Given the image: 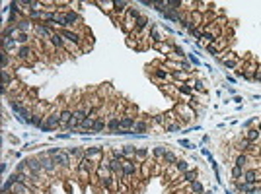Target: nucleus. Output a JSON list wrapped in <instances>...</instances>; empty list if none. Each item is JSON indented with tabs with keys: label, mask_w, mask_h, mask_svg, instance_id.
<instances>
[{
	"label": "nucleus",
	"mask_w": 261,
	"mask_h": 194,
	"mask_svg": "<svg viewBox=\"0 0 261 194\" xmlns=\"http://www.w3.org/2000/svg\"><path fill=\"white\" fill-rule=\"evenodd\" d=\"M61 124V117H57V115H51V117H47V128H55V126H59Z\"/></svg>",
	"instance_id": "f257e3e1"
},
{
	"label": "nucleus",
	"mask_w": 261,
	"mask_h": 194,
	"mask_svg": "<svg viewBox=\"0 0 261 194\" xmlns=\"http://www.w3.org/2000/svg\"><path fill=\"white\" fill-rule=\"evenodd\" d=\"M63 37H66V39L72 41V43H78V39H80L76 33H72V31H63Z\"/></svg>",
	"instance_id": "f03ea898"
},
{
	"label": "nucleus",
	"mask_w": 261,
	"mask_h": 194,
	"mask_svg": "<svg viewBox=\"0 0 261 194\" xmlns=\"http://www.w3.org/2000/svg\"><path fill=\"white\" fill-rule=\"evenodd\" d=\"M37 33L43 35V37H49V35H51V29H49L47 25H37ZM51 37H53V35H51Z\"/></svg>",
	"instance_id": "7ed1b4c3"
},
{
	"label": "nucleus",
	"mask_w": 261,
	"mask_h": 194,
	"mask_svg": "<svg viewBox=\"0 0 261 194\" xmlns=\"http://www.w3.org/2000/svg\"><path fill=\"white\" fill-rule=\"evenodd\" d=\"M76 22H78V16L74 12H68V14H66V25H72V23H76Z\"/></svg>",
	"instance_id": "20e7f679"
},
{
	"label": "nucleus",
	"mask_w": 261,
	"mask_h": 194,
	"mask_svg": "<svg viewBox=\"0 0 261 194\" xmlns=\"http://www.w3.org/2000/svg\"><path fill=\"white\" fill-rule=\"evenodd\" d=\"M70 119H72V113H70V111H65V113L61 115V122H63V124H68Z\"/></svg>",
	"instance_id": "39448f33"
},
{
	"label": "nucleus",
	"mask_w": 261,
	"mask_h": 194,
	"mask_svg": "<svg viewBox=\"0 0 261 194\" xmlns=\"http://www.w3.org/2000/svg\"><path fill=\"white\" fill-rule=\"evenodd\" d=\"M119 126H121V119H113L111 122H109V128L113 130L115 134H117V130H119Z\"/></svg>",
	"instance_id": "423d86ee"
},
{
	"label": "nucleus",
	"mask_w": 261,
	"mask_h": 194,
	"mask_svg": "<svg viewBox=\"0 0 261 194\" xmlns=\"http://www.w3.org/2000/svg\"><path fill=\"white\" fill-rule=\"evenodd\" d=\"M164 161L166 163H175L177 159H175V155L172 153V151H166V153H164Z\"/></svg>",
	"instance_id": "0eeeda50"
},
{
	"label": "nucleus",
	"mask_w": 261,
	"mask_h": 194,
	"mask_svg": "<svg viewBox=\"0 0 261 194\" xmlns=\"http://www.w3.org/2000/svg\"><path fill=\"white\" fill-rule=\"evenodd\" d=\"M244 179H246V183H250V184L257 181V179H255V173H253V171H248L246 175H244Z\"/></svg>",
	"instance_id": "6e6552de"
},
{
	"label": "nucleus",
	"mask_w": 261,
	"mask_h": 194,
	"mask_svg": "<svg viewBox=\"0 0 261 194\" xmlns=\"http://www.w3.org/2000/svg\"><path fill=\"white\" fill-rule=\"evenodd\" d=\"M132 124H134V119H129V117L121 119V126H123V128H129V126H132Z\"/></svg>",
	"instance_id": "1a4fd4ad"
},
{
	"label": "nucleus",
	"mask_w": 261,
	"mask_h": 194,
	"mask_svg": "<svg viewBox=\"0 0 261 194\" xmlns=\"http://www.w3.org/2000/svg\"><path fill=\"white\" fill-rule=\"evenodd\" d=\"M183 179L187 181V183H193V181H195V171H185L183 173Z\"/></svg>",
	"instance_id": "9d476101"
},
{
	"label": "nucleus",
	"mask_w": 261,
	"mask_h": 194,
	"mask_svg": "<svg viewBox=\"0 0 261 194\" xmlns=\"http://www.w3.org/2000/svg\"><path fill=\"white\" fill-rule=\"evenodd\" d=\"M29 54H31V51H29L27 47H22V49H20V54H18V56H20V58H27Z\"/></svg>",
	"instance_id": "9b49d317"
},
{
	"label": "nucleus",
	"mask_w": 261,
	"mask_h": 194,
	"mask_svg": "<svg viewBox=\"0 0 261 194\" xmlns=\"http://www.w3.org/2000/svg\"><path fill=\"white\" fill-rule=\"evenodd\" d=\"M175 165H177V169H179V171H187V161H183V159H177V161H175Z\"/></svg>",
	"instance_id": "f8f14e48"
},
{
	"label": "nucleus",
	"mask_w": 261,
	"mask_h": 194,
	"mask_svg": "<svg viewBox=\"0 0 261 194\" xmlns=\"http://www.w3.org/2000/svg\"><path fill=\"white\" fill-rule=\"evenodd\" d=\"M103 126H105V124H103V122H101V120H96V122H94V126H92V128H94V132H101V130H103Z\"/></svg>",
	"instance_id": "ddd939ff"
},
{
	"label": "nucleus",
	"mask_w": 261,
	"mask_h": 194,
	"mask_svg": "<svg viewBox=\"0 0 261 194\" xmlns=\"http://www.w3.org/2000/svg\"><path fill=\"white\" fill-rule=\"evenodd\" d=\"M246 163H248L246 155H238V159H236V165H238V167H246Z\"/></svg>",
	"instance_id": "4468645a"
},
{
	"label": "nucleus",
	"mask_w": 261,
	"mask_h": 194,
	"mask_svg": "<svg viewBox=\"0 0 261 194\" xmlns=\"http://www.w3.org/2000/svg\"><path fill=\"white\" fill-rule=\"evenodd\" d=\"M51 39H53V45H57V47L63 45V35H53Z\"/></svg>",
	"instance_id": "2eb2a0df"
},
{
	"label": "nucleus",
	"mask_w": 261,
	"mask_h": 194,
	"mask_svg": "<svg viewBox=\"0 0 261 194\" xmlns=\"http://www.w3.org/2000/svg\"><path fill=\"white\" fill-rule=\"evenodd\" d=\"M80 124H82L84 128H92V126H94V119H84Z\"/></svg>",
	"instance_id": "dca6fc26"
},
{
	"label": "nucleus",
	"mask_w": 261,
	"mask_h": 194,
	"mask_svg": "<svg viewBox=\"0 0 261 194\" xmlns=\"http://www.w3.org/2000/svg\"><path fill=\"white\" fill-rule=\"evenodd\" d=\"M146 23H148V20H146L144 16H138V18H136V25H138V27H144Z\"/></svg>",
	"instance_id": "f3484780"
},
{
	"label": "nucleus",
	"mask_w": 261,
	"mask_h": 194,
	"mask_svg": "<svg viewBox=\"0 0 261 194\" xmlns=\"http://www.w3.org/2000/svg\"><path fill=\"white\" fill-rule=\"evenodd\" d=\"M132 171H134V165H129V163H127V165L123 167V173H125V175H130Z\"/></svg>",
	"instance_id": "a211bd4d"
},
{
	"label": "nucleus",
	"mask_w": 261,
	"mask_h": 194,
	"mask_svg": "<svg viewBox=\"0 0 261 194\" xmlns=\"http://www.w3.org/2000/svg\"><path fill=\"white\" fill-rule=\"evenodd\" d=\"M193 192H203V184L193 181Z\"/></svg>",
	"instance_id": "6ab92c4d"
},
{
	"label": "nucleus",
	"mask_w": 261,
	"mask_h": 194,
	"mask_svg": "<svg viewBox=\"0 0 261 194\" xmlns=\"http://www.w3.org/2000/svg\"><path fill=\"white\" fill-rule=\"evenodd\" d=\"M41 165H43L45 169H49V171H53V169H55V167H53V161H49V159H45Z\"/></svg>",
	"instance_id": "aec40b11"
},
{
	"label": "nucleus",
	"mask_w": 261,
	"mask_h": 194,
	"mask_svg": "<svg viewBox=\"0 0 261 194\" xmlns=\"http://www.w3.org/2000/svg\"><path fill=\"white\" fill-rule=\"evenodd\" d=\"M98 153H101V148H92V150H88V155L92 157V155H98Z\"/></svg>",
	"instance_id": "412c9836"
},
{
	"label": "nucleus",
	"mask_w": 261,
	"mask_h": 194,
	"mask_svg": "<svg viewBox=\"0 0 261 194\" xmlns=\"http://www.w3.org/2000/svg\"><path fill=\"white\" fill-rule=\"evenodd\" d=\"M232 175H234V177H240V175H242V167H238V165H236V167H234V171H232Z\"/></svg>",
	"instance_id": "4be33fe9"
},
{
	"label": "nucleus",
	"mask_w": 261,
	"mask_h": 194,
	"mask_svg": "<svg viewBox=\"0 0 261 194\" xmlns=\"http://www.w3.org/2000/svg\"><path fill=\"white\" fill-rule=\"evenodd\" d=\"M31 122H33V124H37V126H43V124H41V119H39L37 115H35V117L31 119Z\"/></svg>",
	"instance_id": "5701e85b"
},
{
	"label": "nucleus",
	"mask_w": 261,
	"mask_h": 194,
	"mask_svg": "<svg viewBox=\"0 0 261 194\" xmlns=\"http://www.w3.org/2000/svg\"><path fill=\"white\" fill-rule=\"evenodd\" d=\"M27 27H29V23H27V22H20V25H18V29H22V31H23V29H27Z\"/></svg>",
	"instance_id": "b1692460"
},
{
	"label": "nucleus",
	"mask_w": 261,
	"mask_h": 194,
	"mask_svg": "<svg viewBox=\"0 0 261 194\" xmlns=\"http://www.w3.org/2000/svg\"><path fill=\"white\" fill-rule=\"evenodd\" d=\"M154 153H156V155H164V153H166V150H164V148H156V150H154Z\"/></svg>",
	"instance_id": "393cba45"
},
{
	"label": "nucleus",
	"mask_w": 261,
	"mask_h": 194,
	"mask_svg": "<svg viewBox=\"0 0 261 194\" xmlns=\"http://www.w3.org/2000/svg\"><path fill=\"white\" fill-rule=\"evenodd\" d=\"M257 138V130H250V140H255Z\"/></svg>",
	"instance_id": "a878e982"
},
{
	"label": "nucleus",
	"mask_w": 261,
	"mask_h": 194,
	"mask_svg": "<svg viewBox=\"0 0 261 194\" xmlns=\"http://www.w3.org/2000/svg\"><path fill=\"white\" fill-rule=\"evenodd\" d=\"M18 41H20V43H25V41H27V35H25V33H22V35H20V39H18Z\"/></svg>",
	"instance_id": "bb28decb"
},
{
	"label": "nucleus",
	"mask_w": 261,
	"mask_h": 194,
	"mask_svg": "<svg viewBox=\"0 0 261 194\" xmlns=\"http://www.w3.org/2000/svg\"><path fill=\"white\" fill-rule=\"evenodd\" d=\"M205 39H208V41H214V37H212L210 33H205Z\"/></svg>",
	"instance_id": "cd10ccee"
},
{
	"label": "nucleus",
	"mask_w": 261,
	"mask_h": 194,
	"mask_svg": "<svg viewBox=\"0 0 261 194\" xmlns=\"http://www.w3.org/2000/svg\"><path fill=\"white\" fill-rule=\"evenodd\" d=\"M156 74L160 76V78H166V72H164V70H158V72H156Z\"/></svg>",
	"instance_id": "c85d7f7f"
},
{
	"label": "nucleus",
	"mask_w": 261,
	"mask_h": 194,
	"mask_svg": "<svg viewBox=\"0 0 261 194\" xmlns=\"http://www.w3.org/2000/svg\"><path fill=\"white\" fill-rule=\"evenodd\" d=\"M205 194H212V192H205Z\"/></svg>",
	"instance_id": "c756f323"
}]
</instances>
